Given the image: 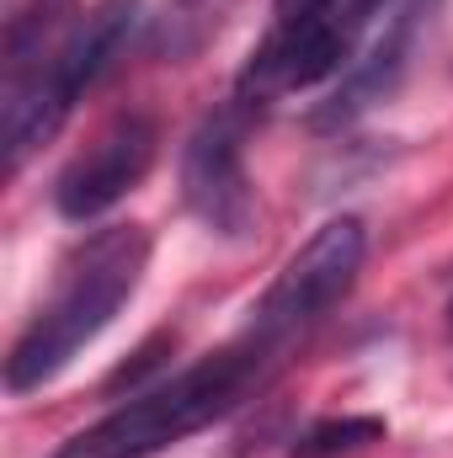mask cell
I'll return each instance as SVG.
<instances>
[{
  "label": "cell",
  "instance_id": "6da1fadb",
  "mask_svg": "<svg viewBox=\"0 0 453 458\" xmlns=\"http://www.w3.org/2000/svg\"><path fill=\"white\" fill-rule=\"evenodd\" d=\"M283 357H288L283 346H272L267 336H256L245 326L229 346L198 357L182 373L155 378L139 394H128L97 427L75 432L54 458H150L160 448H176L192 432L225 421L229 411H240L283 368Z\"/></svg>",
  "mask_w": 453,
  "mask_h": 458
},
{
  "label": "cell",
  "instance_id": "7a4b0ae2",
  "mask_svg": "<svg viewBox=\"0 0 453 458\" xmlns=\"http://www.w3.org/2000/svg\"><path fill=\"white\" fill-rule=\"evenodd\" d=\"M144 267H150V234L139 225L97 229L86 245H75V256L54 277V293L43 299V310L27 320V331L5 357V389L32 394L48 378H59L75 362V352L97 342L117 310L139 293Z\"/></svg>",
  "mask_w": 453,
  "mask_h": 458
},
{
  "label": "cell",
  "instance_id": "3957f363",
  "mask_svg": "<svg viewBox=\"0 0 453 458\" xmlns=\"http://www.w3.org/2000/svg\"><path fill=\"white\" fill-rule=\"evenodd\" d=\"M133 27H139V0H102L59 43L38 48L32 59L5 64V91H0L5 171H21V160L64 128L75 102L117 64Z\"/></svg>",
  "mask_w": 453,
  "mask_h": 458
},
{
  "label": "cell",
  "instance_id": "277c9868",
  "mask_svg": "<svg viewBox=\"0 0 453 458\" xmlns=\"http://www.w3.org/2000/svg\"><path fill=\"white\" fill-rule=\"evenodd\" d=\"M363 250H368L363 219H352V214L326 219L283 261V272L267 283V293L256 299V310H251L245 326L256 336H267L272 346L294 352L352 293V283L363 272Z\"/></svg>",
  "mask_w": 453,
  "mask_h": 458
},
{
  "label": "cell",
  "instance_id": "5b68a950",
  "mask_svg": "<svg viewBox=\"0 0 453 458\" xmlns=\"http://www.w3.org/2000/svg\"><path fill=\"white\" fill-rule=\"evenodd\" d=\"M245 107L229 97V107L209 113L187 149H182V203L225 240H245L256 229V187L245 176Z\"/></svg>",
  "mask_w": 453,
  "mask_h": 458
},
{
  "label": "cell",
  "instance_id": "8992f818",
  "mask_svg": "<svg viewBox=\"0 0 453 458\" xmlns=\"http://www.w3.org/2000/svg\"><path fill=\"white\" fill-rule=\"evenodd\" d=\"M155 144H160V133H155V123L144 113H128V117H117V123H107V128L59 171V182H54V208H59L64 219H75V225L107 214L113 203H123V198L150 176Z\"/></svg>",
  "mask_w": 453,
  "mask_h": 458
},
{
  "label": "cell",
  "instance_id": "52a82bcc",
  "mask_svg": "<svg viewBox=\"0 0 453 458\" xmlns=\"http://www.w3.org/2000/svg\"><path fill=\"white\" fill-rule=\"evenodd\" d=\"M427 5H432V0H384V5H379L368 38L357 43L352 64L341 70L331 102L315 113L321 128L352 123L363 107L384 102V91L400 81V70H406V59H411V43H416V27H422V11H427Z\"/></svg>",
  "mask_w": 453,
  "mask_h": 458
},
{
  "label": "cell",
  "instance_id": "ba28073f",
  "mask_svg": "<svg viewBox=\"0 0 453 458\" xmlns=\"http://www.w3.org/2000/svg\"><path fill=\"white\" fill-rule=\"evenodd\" d=\"M384 437V421L379 416H337V421H315L310 432L294 437V458H341V454H357L368 443Z\"/></svg>",
  "mask_w": 453,
  "mask_h": 458
},
{
  "label": "cell",
  "instance_id": "9c48e42d",
  "mask_svg": "<svg viewBox=\"0 0 453 458\" xmlns=\"http://www.w3.org/2000/svg\"><path fill=\"white\" fill-rule=\"evenodd\" d=\"M346 0H272V21H315V16H331Z\"/></svg>",
  "mask_w": 453,
  "mask_h": 458
}]
</instances>
